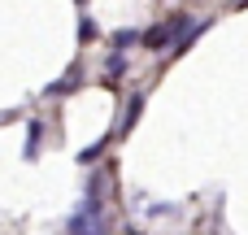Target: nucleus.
<instances>
[{
	"label": "nucleus",
	"mask_w": 248,
	"mask_h": 235,
	"mask_svg": "<svg viewBox=\"0 0 248 235\" xmlns=\"http://www.w3.org/2000/svg\"><path fill=\"white\" fill-rule=\"evenodd\" d=\"M183 26H187V17H174V22H161V26H153L148 35H144V44L157 52V48H166L170 44V35H183Z\"/></svg>",
	"instance_id": "nucleus-1"
},
{
	"label": "nucleus",
	"mask_w": 248,
	"mask_h": 235,
	"mask_svg": "<svg viewBox=\"0 0 248 235\" xmlns=\"http://www.w3.org/2000/svg\"><path fill=\"white\" fill-rule=\"evenodd\" d=\"M35 153H39V122H31L26 131V161H35Z\"/></svg>",
	"instance_id": "nucleus-2"
},
{
	"label": "nucleus",
	"mask_w": 248,
	"mask_h": 235,
	"mask_svg": "<svg viewBox=\"0 0 248 235\" xmlns=\"http://www.w3.org/2000/svg\"><path fill=\"white\" fill-rule=\"evenodd\" d=\"M135 39H140V35H135V31H118V35H113V48H131V44H135Z\"/></svg>",
	"instance_id": "nucleus-3"
},
{
	"label": "nucleus",
	"mask_w": 248,
	"mask_h": 235,
	"mask_svg": "<svg viewBox=\"0 0 248 235\" xmlns=\"http://www.w3.org/2000/svg\"><path fill=\"white\" fill-rule=\"evenodd\" d=\"M78 4H87V0H78Z\"/></svg>",
	"instance_id": "nucleus-4"
}]
</instances>
